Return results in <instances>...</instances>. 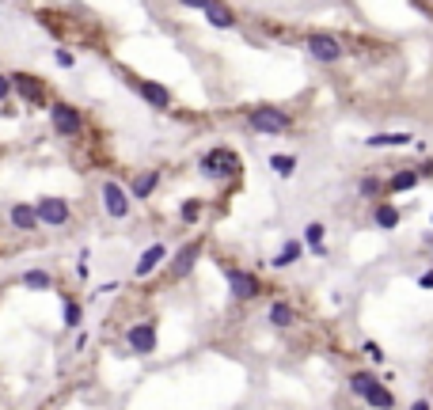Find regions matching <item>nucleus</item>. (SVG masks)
<instances>
[{"label":"nucleus","instance_id":"obj_1","mask_svg":"<svg viewBox=\"0 0 433 410\" xmlns=\"http://www.w3.org/2000/svg\"><path fill=\"white\" fill-rule=\"evenodd\" d=\"M202 171L209 179H224V175H236L239 171V156L232 148H209L202 156Z\"/></svg>","mask_w":433,"mask_h":410},{"label":"nucleus","instance_id":"obj_2","mask_svg":"<svg viewBox=\"0 0 433 410\" xmlns=\"http://www.w3.org/2000/svg\"><path fill=\"white\" fill-rule=\"evenodd\" d=\"M34 217H38V224L61 228V224H69L73 209H69V202H65V197H38V202H34Z\"/></svg>","mask_w":433,"mask_h":410},{"label":"nucleus","instance_id":"obj_3","mask_svg":"<svg viewBox=\"0 0 433 410\" xmlns=\"http://www.w3.org/2000/svg\"><path fill=\"white\" fill-rule=\"evenodd\" d=\"M247 122L255 125L259 133H285L289 125H293V118L285 114V110H274V107H259L247 114Z\"/></svg>","mask_w":433,"mask_h":410},{"label":"nucleus","instance_id":"obj_4","mask_svg":"<svg viewBox=\"0 0 433 410\" xmlns=\"http://www.w3.org/2000/svg\"><path fill=\"white\" fill-rule=\"evenodd\" d=\"M49 122H54V133H61V137H76L80 133V110L73 107V103H54L49 107Z\"/></svg>","mask_w":433,"mask_h":410},{"label":"nucleus","instance_id":"obj_5","mask_svg":"<svg viewBox=\"0 0 433 410\" xmlns=\"http://www.w3.org/2000/svg\"><path fill=\"white\" fill-rule=\"evenodd\" d=\"M221 270H224V278H229V293L236 296V300H251V296H259V278H255V274L236 270V266H229V263H224Z\"/></svg>","mask_w":433,"mask_h":410},{"label":"nucleus","instance_id":"obj_6","mask_svg":"<svg viewBox=\"0 0 433 410\" xmlns=\"http://www.w3.org/2000/svg\"><path fill=\"white\" fill-rule=\"evenodd\" d=\"M8 80H12V91H19V99H23V103H34V107H42V103H46V88H42L38 76H31V73H12Z\"/></svg>","mask_w":433,"mask_h":410},{"label":"nucleus","instance_id":"obj_7","mask_svg":"<svg viewBox=\"0 0 433 410\" xmlns=\"http://www.w3.org/2000/svg\"><path fill=\"white\" fill-rule=\"evenodd\" d=\"M126 342H130L133 353L148 357V353H156V327H152V323H137V327L126 330Z\"/></svg>","mask_w":433,"mask_h":410},{"label":"nucleus","instance_id":"obj_8","mask_svg":"<svg viewBox=\"0 0 433 410\" xmlns=\"http://www.w3.org/2000/svg\"><path fill=\"white\" fill-rule=\"evenodd\" d=\"M103 209H106L110 217H118V221H122V217L130 213V197H126V190L118 186L115 179H106V182H103Z\"/></svg>","mask_w":433,"mask_h":410},{"label":"nucleus","instance_id":"obj_9","mask_svg":"<svg viewBox=\"0 0 433 410\" xmlns=\"http://www.w3.org/2000/svg\"><path fill=\"white\" fill-rule=\"evenodd\" d=\"M308 53L316 61H338L342 58V46H338V38H331V34H312L308 38Z\"/></svg>","mask_w":433,"mask_h":410},{"label":"nucleus","instance_id":"obj_10","mask_svg":"<svg viewBox=\"0 0 433 410\" xmlns=\"http://www.w3.org/2000/svg\"><path fill=\"white\" fill-rule=\"evenodd\" d=\"M137 91H141V99H145L148 107H156V110H167V107H172V91H167L164 84H156V80H137Z\"/></svg>","mask_w":433,"mask_h":410},{"label":"nucleus","instance_id":"obj_11","mask_svg":"<svg viewBox=\"0 0 433 410\" xmlns=\"http://www.w3.org/2000/svg\"><path fill=\"white\" fill-rule=\"evenodd\" d=\"M164 258H167V247H164V243H152V247H148V251L137 258V266H133V278H148L156 266L164 263Z\"/></svg>","mask_w":433,"mask_h":410},{"label":"nucleus","instance_id":"obj_12","mask_svg":"<svg viewBox=\"0 0 433 410\" xmlns=\"http://www.w3.org/2000/svg\"><path fill=\"white\" fill-rule=\"evenodd\" d=\"M8 221H12V228H19V232H34L38 228V217H34V205H27V202H16L8 209Z\"/></svg>","mask_w":433,"mask_h":410},{"label":"nucleus","instance_id":"obj_13","mask_svg":"<svg viewBox=\"0 0 433 410\" xmlns=\"http://www.w3.org/2000/svg\"><path fill=\"white\" fill-rule=\"evenodd\" d=\"M198 254H202V239H190V243L183 247L179 254H175V278H187V274L194 270Z\"/></svg>","mask_w":433,"mask_h":410},{"label":"nucleus","instance_id":"obj_14","mask_svg":"<svg viewBox=\"0 0 433 410\" xmlns=\"http://www.w3.org/2000/svg\"><path fill=\"white\" fill-rule=\"evenodd\" d=\"M410 133H373V137L365 141L368 148H399V145H410Z\"/></svg>","mask_w":433,"mask_h":410},{"label":"nucleus","instance_id":"obj_15","mask_svg":"<svg viewBox=\"0 0 433 410\" xmlns=\"http://www.w3.org/2000/svg\"><path fill=\"white\" fill-rule=\"evenodd\" d=\"M266 319L274 323V327H293V323H296V312H293V308H289L285 300H278V304H270Z\"/></svg>","mask_w":433,"mask_h":410},{"label":"nucleus","instance_id":"obj_16","mask_svg":"<svg viewBox=\"0 0 433 410\" xmlns=\"http://www.w3.org/2000/svg\"><path fill=\"white\" fill-rule=\"evenodd\" d=\"M198 8L205 12V19H209L213 27H232V23H236V16H232L229 8H221V4H205V0H202Z\"/></svg>","mask_w":433,"mask_h":410},{"label":"nucleus","instance_id":"obj_17","mask_svg":"<svg viewBox=\"0 0 433 410\" xmlns=\"http://www.w3.org/2000/svg\"><path fill=\"white\" fill-rule=\"evenodd\" d=\"M156 182H160V171H141L137 179H133V197H137V202H145V197L156 190Z\"/></svg>","mask_w":433,"mask_h":410},{"label":"nucleus","instance_id":"obj_18","mask_svg":"<svg viewBox=\"0 0 433 410\" xmlns=\"http://www.w3.org/2000/svg\"><path fill=\"white\" fill-rule=\"evenodd\" d=\"M418 186V171H395L392 179H388V190H392V194H403V190H414Z\"/></svg>","mask_w":433,"mask_h":410},{"label":"nucleus","instance_id":"obj_19","mask_svg":"<svg viewBox=\"0 0 433 410\" xmlns=\"http://www.w3.org/2000/svg\"><path fill=\"white\" fill-rule=\"evenodd\" d=\"M365 402H368L373 410H392V407H395L392 391H388V387H380V384H373V391L365 395Z\"/></svg>","mask_w":433,"mask_h":410},{"label":"nucleus","instance_id":"obj_20","mask_svg":"<svg viewBox=\"0 0 433 410\" xmlns=\"http://www.w3.org/2000/svg\"><path fill=\"white\" fill-rule=\"evenodd\" d=\"M301 251H304V247L296 243V239H289V243L281 247L278 254H274V266H278V270H285V266H293L296 258H301Z\"/></svg>","mask_w":433,"mask_h":410},{"label":"nucleus","instance_id":"obj_21","mask_svg":"<svg viewBox=\"0 0 433 410\" xmlns=\"http://www.w3.org/2000/svg\"><path fill=\"white\" fill-rule=\"evenodd\" d=\"M376 224L392 232L395 224H399V209H395V205H388V202H380V205H376Z\"/></svg>","mask_w":433,"mask_h":410},{"label":"nucleus","instance_id":"obj_22","mask_svg":"<svg viewBox=\"0 0 433 410\" xmlns=\"http://www.w3.org/2000/svg\"><path fill=\"white\" fill-rule=\"evenodd\" d=\"M270 167H274V171H278L281 179H289V175L296 171V156H285V152H274V156H270Z\"/></svg>","mask_w":433,"mask_h":410},{"label":"nucleus","instance_id":"obj_23","mask_svg":"<svg viewBox=\"0 0 433 410\" xmlns=\"http://www.w3.org/2000/svg\"><path fill=\"white\" fill-rule=\"evenodd\" d=\"M323 232H327V228H323L319 221H312L308 228H304V243H308L316 254H323Z\"/></svg>","mask_w":433,"mask_h":410},{"label":"nucleus","instance_id":"obj_24","mask_svg":"<svg viewBox=\"0 0 433 410\" xmlns=\"http://www.w3.org/2000/svg\"><path fill=\"white\" fill-rule=\"evenodd\" d=\"M373 384H376L373 372H353V376H350V391H353V395H361V399H365V395L373 391Z\"/></svg>","mask_w":433,"mask_h":410},{"label":"nucleus","instance_id":"obj_25","mask_svg":"<svg viewBox=\"0 0 433 410\" xmlns=\"http://www.w3.org/2000/svg\"><path fill=\"white\" fill-rule=\"evenodd\" d=\"M23 285H27V289H38V293H42V289L54 285V278H49L46 270H27V274H23Z\"/></svg>","mask_w":433,"mask_h":410},{"label":"nucleus","instance_id":"obj_26","mask_svg":"<svg viewBox=\"0 0 433 410\" xmlns=\"http://www.w3.org/2000/svg\"><path fill=\"white\" fill-rule=\"evenodd\" d=\"M179 217H183V224H194L198 217H202V202H198V197H187V202L179 205Z\"/></svg>","mask_w":433,"mask_h":410},{"label":"nucleus","instance_id":"obj_27","mask_svg":"<svg viewBox=\"0 0 433 410\" xmlns=\"http://www.w3.org/2000/svg\"><path fill=\"white\" fill-rule=\"evenodd\" d=\"M84 319V308L76 300H65V327H80Z\"/></svg>","mask_w":433,"mask_h":410},{"label":"nucleus","instance_id":"obj_28","mask_svg":"<svg viewBox=\"0 0 433 410\" xmlns=\"http://www.w3.org/2000/svg\"><path fill=\"white\" fill-rule=\"evenodd\" d=\"M358 190H361V194H365V197L380 194V179H373V175H365V179L358 182Z\"/></svg>","mask_w":433,"mask_h":410},{"label":"nucleus","instance_id":"obj_29","mask_svg":"<svg viewBox=\"0 0 433 410\" xmlns=\"http://www.w3.org/2000/svg\"><path fill=\"white\" fill-rule=\"evenodd\" d=\"M54 61H58L61 69H73V65H76V58L69 53V49H58V53H54Z\"/></svg>","mask_w":433,"mask_h":410},{"label":"nucleus","instance_id":"obj_30","mask_svg":"<svg viewBox=\"0 0 433 410\" xmlns=\"http://www.w3.org/2000/svg\"><path fill=\"white\" fill-rule=\"evenodd\" d=\"M8 95H12V80L0 73V107H4V99H8Z\"/></svg>","mask_w":433,"mask_h":410},{"label":"nucleus","instance_id":"obj_31","mask_svg":"<svg viewBox=\"0 0 433 410\" xmlns=\"http://www.w3.org/2000/svg\"><path fill=\"white\" fill-rule=\"evenodd\" d=\"M365 353L373 357V361H384V350H380L376 342H365Z\"/></svg>","mask_w":433,"mask_h":410},{"label":"nucleus","instance_id":"obj_32","mask_svg":"<svg viewBox=\"0 0 433 410\" xmlns=\"http://www.w3.org/2000/svg\"><path fill=\"white\" fill-rule=\"evenodd\" d=\"M418 285H422V289H433V270H425L422 278H418Z\"/></svg>","mask_w":433,"mask_h":410},{"label":"nucleus","instance_id":"obj_33","mask_svg":"<svg viewBox=\"0 0 433 410\" xmlns=\"http://www.w3.org/2000/svg\"><path fill=\"white\" fill-rule=\"evenodd\" d=\"M414 410H430V402H425V399H418V402H414Z\"/></svg>","mask_w":433,"mask_h":410}]
</instances>
